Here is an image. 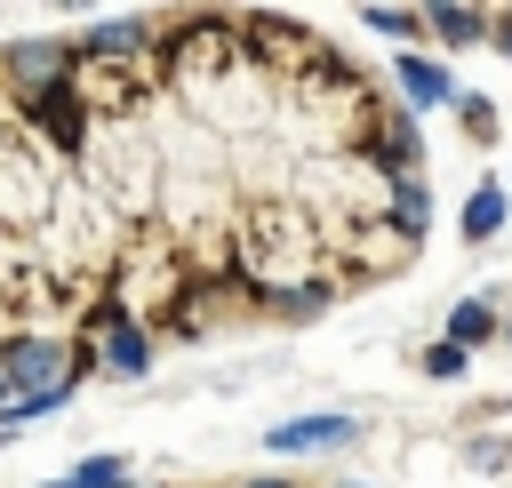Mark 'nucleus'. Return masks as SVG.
I'll return each instance as SVG.
<instances>
[{"label": "nucleus", "instance_id": "18", "mask_svg": "<svg viewBox=\"0 0 512 488\" xmlns=\"http://www.w3.org/2000/svg\"><path fill=\"white\" fill-rule=\"evenodd\" d=\"M504 344H512V304H504Z\"/></svg>", "mask_w": 512, "mask_h": 488}, {"label": "nucleus", "instance_id": "17", "mask_svg": "<svg viewBox=\"0 0 512 488\" xmlns=\"http://www.w3.org/2000/svg\"><path fill=\"white\" fill-rule=\"evenodd\" d=\"M8 400H16V392H8V368H0V408H8Z\"/></svg>", "mask_w": 512, "mask_h": 488}, {"label": "nucleus", "instance_id": "14", "mask_svg": "<svg viewBox=\"0 0 512 488\" xmlns=\"http://www.w3.org/2000/svg\"><path fill=\"white\" fill-rule=\"evenodd\" d=\"M464 456H472V464H512V448H504V440H472Z\"/></svg>", "mask_w": 512, "mask_h": 488}, {"label": "nucleus", "instance_id": "2", "mask_svg": "<svg viewBox=\"0 0 512 488\" xmlns=\"http://www.w3.org/2000/svg\"><path fill=\"white\" fill-rule=\"evenodd\" d=\"M80 360L112 368V376H152V320H136L120 296H96V312L80 320Z\"/></svg>", "mask_w": 512, "mask_h": 488}, {"label": "nucleus", "instance_id": "13", "mask_svg": "<svg viewBox=\"0 0 512 488\" xmlns=\"http://www.w3.org/2000/svg\"><path fill=\"white\" fill-rule=\"evenodd\" d=\"M464 128H472V136H480V144H488V136H496V112H488V96H464Z\"/></svg>", "mask_w": 512, "mask_h": 488}, {"label": "nucleus", "instance_id": "19", "mask_svg": "<svg viewBox=\"0 0 512 488\" xmlns=\"http://www.w3.org/2000/svg\"><path fill=\"white\" fill-rule=\"evenodd\" d=\"M336 488H368V480H336Z\"/></svg>", "mask_w": 512, "mask_h": 488}, {"label": "nucleus", "instance_id": "15", "mask_svg": "<svg viewBox=\"0 0 512 488\" xmlns=\"http://www.w3.org/2000/svg\"><path fill=\"white\" fill-rule=\"evenodd\" d=\"M488 48H496V56H512V8H496V32H488Z\"/></svg>", "mask_w": 512, "mask_h": 488}, {"label": "nucleus", "instance_id": "12", "mask_svg": "<svg viewBox=\"0 0 512 488\" xmlns=\"http://www.w3.org/2000/svg\"><path fill=\"white\" fill-rule=\"evenodd\" d=\"M416 368H424V376H432V384H456V376H464V368H472V352H464V344H448V336H432V344H424V352H416Z\"/></svg>", "mask_w": 512, "mask_h": 488}, {"label": "nucleus", "instance_id": "8", "mask_svg": "<svg viewBox=\"0 0 512 488\" xmlns=\"http://www.w3.org/2000/svg\"><path fill=\"white\" fill-rule=\"evenodd\" d=\"M384 224H392L400 240H424V232H432V192H424V176H392Z\"/></svg>", "mask_w": 512, "mask_h": 488}, {"label": "nucleus", "instance_id": "6", "mask_svg": "<svg viewBox=\"0 0 512 488\" xmlns=\"http://www.w3.org/2000/svg\"><path fill=\"white\" fill-rule=\"evenodd\" d=\"M424 24H432V40L456 56V48H488V32H496V8H472V0H440V8H424Z\"/></svg>", "mask_w": 512, "mask_h": 488}, {"label": "nucleus", "instance_id": "1", "mask_svg": "<svg viewBox=\"0 0 512 488\" xmlns=\"http://www.w3.org/2000/svg\"><path fill=\"white\" fill-rule=\"evenodd\" d=\"M240 280L256 296H272V304L296 296V288L336 280L328 272V232H320V216L296 192H272L264 208H248V224H240Z\"/></svg>", "mask_w": 512, "mask_h": 488}, {"label": "nucleus", "instance_id": "10", "mask_svg": "<svg viewBox=\"0 0 512 488\" xmlns=\"http://www.w3.org/2000/svg\"><path fill=\"white\" fill-rule=\"evenodd\" d=\"M360 24L376 32V40H432V24H424V8H360Z\"/></svg>", "mask_w": 512, "mask_h": 488}, {"label": "nucleus", "instance_id": "3", "mask_svg": "<svg viewBox=\"0 0 512 488\" xmlns=\"http://www.w3.org/2000/svg\"><path fill=\"white\" fill-rule=\"evenodd\" d=\"M160 48H168V40H160L152 16H112V24L80 32V56H96V64H128V72H144Z\"/></svg>", "mask_w": 512, "mask_h": 488}, {"label": "nucleus", "instance_id": "9", "mask_svg": "<svg viewBox=\"0 0 512 488\" xmlns=\"http://www.w3.org/2000/svg\"><path fill=\"white\" fill-rule=\"evenodd\" d=\"M440 336L472 352V344H488V336H504V312H496L488 296H464V304H448V328H440Z\"/></svg>", "mask_w": 512, "mask_h": 488}, {"label": "nucleus", "instance_id": "5", "mask_svg": "<svg viewBox=\"0 0 512 488\" xmlns=\"http://www.w3.org/2000/svg\"><path fill=\"white\" fill-rule=\"evenodd\" d=\"M392 88H400V112H440V104H464L456 72L440 56H392Z\"/></svg>", "mask_w": 512, "mask_h": 488}, {"label": "nucleus", "instance_id": "4", "mask_svg": "<svg viewBox=\"0 0 512 488\" xmlns=\"http://www.w3.org/2000/svg\"><path fill=\"white\" fill-rule=\"evenodd\" d=\"M352 440H360V424H352L344 408L288 416V424H272V432H264V448H272V456H328V448H352Z\"/></svg>", "mask_w": 512, "mask_h": 488}, {"label": "nucleus", "instance_id": "7", "mask_svg": "<svg viewBox=\"0 0 512 488\" xmlns=\"http://www.w3.org/2000/svg\"><path fill=\"white\" fill-rule=\"evenodd\" d=\"M504 224H512V192H504L496 176H480V184L464 192V216H456V232H464V240H496Z\"/></svg>", "mask_w": 512, "mask_h": 488}, {"label": "nucleus", "instance_id": "16", "mask_svg": "<svg viewBox=\"0 0 512 488\" xmlns=\"http://www.w3.org/2000/svg\"><path fill=\"white\" fill-rule=\"evenodd\" d=\"M240 488H296L288 472H256V480H240Z\"/></svg>", "mask_w": 512, "mask_h": 488}, {"label": "nucleus", "instance_id": "11", "mask_svg": "<svg viewBox=\"0 0 512 488\" xmlns=\"http://www.w3.org/2000/svg\"><path fill=\"white\" fill-rule=\"evenodd\" d=\"M40 488H128V456H88V464H72L64 480H40Z\"/></svg>", "mask_w": 512, "mask_h": 488}]
</instances>
